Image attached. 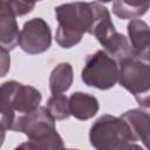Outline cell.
Instances as JSON below:
<instances>
[{"label": "cell", "mask_w": 150, "mask_h": 150, "mask_svg": "<svg viewBox=\"0 0 150 150\" xmlns=\"http://www.w3.org/2000/svg\"><path fill=\"white\" fill-rule=\"evenodd\" d=\"M68 100H69L70 115H73L75 118L80 121H86L94 117L100 108L97 98L87 93H82V91L73 93Z\"/></svg>", "instance_id": "10"}, {"label": "cell", "mask_w": 150, "mask_h": 150, "mask_svg": "<svg viewBox=\"0 0 150 150\" xmlns=\"http://www.w3.org/2000/svg\"><path fill=\"white\" fill-rule=\"evenodd\" d=\"M14 14L16 16H22L30 13L36 4V0H8Z\"/></svg>", "instance_id": "16"}, {"label": "cell", "mask_w": 150, "mask_h": 150, "mask_svg": "<svg viewBox=\"0 0 150 150\" xmlns=\"http://www.w3.org/2000/svg\"><path fill=\"white\" fill-rule=\"evenodd\" d=\"M130 46L137 57L143 61L149 60L150 47V32L149 26L141 19H131L127 26Z\"/></svg>", "instance_id": "9"}, {"label": "cell", "mask_w": 150, "mask_h": 150, "mask_svg": "<svg viewBox=\"0 0 150 150\" xmlns=\"http://www.w3.org/2000/svg\"><path fill=\"white\" fill-rule=\"evenodd\" d=\"M46 108L55 121H63L70 116L69 100L63 94H53L48 98Z\"/></svg>", "instance_id": "15"}, {"label": "cell", "mask_w": 150, "mask_h": 150, "mask_svg": "<svg viewBox=\"0 0 150 150\" xmlns=\"http://www.w3.org/2000/svg\"><path fill=\"white\" fill-rule=\"evenodd\" d=\"M57 29L56 43L62 48H71L77 45L84 33H88L93 22L91 2H68L55 7Z\"/></svg>", "instance_id": "2"}, {"label": "cell", "mask_w": 150, "mask_h": 150, "mask_svg": "<svg viewBox=\"0 0 150 150\" xmlns=\"http://www.w3.org/2000/svg\"><path fill=\"white\" fill-rule=\"evenodd\" d=\"M18 45L29 55L47 52L52 45V30L49 25L41 18H33L26 21L22 29L19 32Z\"/></svg>", "instance_id": "7"}, {"label": "cell", "mask_w": 150, "mask_h": 150, "mask_svg": "<svg viewBox=\"0 0 150 150\" xmlns=\"http://www.w3.org/2000/svg\"><path fill=\"white\" fill-rule=\"evenodd\" d=\"M8 0H0V47L8 52L14 49L19 40V26Z\"/></svg>", "instance_id": "8"}, {"label": "cell", "mask_w": 150, "mask_h": 150, "mask_svg": "<svg viewBox=\"0 0 150 150\" xmlns=\"http://www.w3.org/2000/svg\"><path fill=\"white\" fill-rule=\"evenodd\" d=\"M5 127L2 125V123L0 122V146L2 145L4 141H5V136H6V132H5Z\"/></svg>", "instance_id": "18"}, {"label": "cell", "mask_w": 150, "mask_h": 150, "mask_svg": "<svg viewBox=\"0 0 150 150\" xmlns=\"http://www.w3.org/2000/svg\"><path fill=\"white\" fill-rule=\"evenodd\" d=\"M149 9V0H115L112 13L122 19H136L144 15Z\"/></svg>", "instance_id": "14"}, {"label": "cell", "mask_w": 150, "mask_h": 150, "mask_svg": "<svg viewBox=\"0 0 150 150\" xmlns=\"http://www.w3.org/2000/svg\"><path fill=\"white\" fill-rule=\"evenodd\" d=\"M101 46L103 47V50L109 56H111L117 63L123 61L124 59L136 56L131 46H130V43H129V41H128V39L118 32H115Z\"/></svg>", "instance_id": "12"}, {"label": "cell", "mask_w": 150, "mask_h": 150, "mask_svg": "<svg viewBox=\"0 0 150 150\" xmlns=\"http://www.w3.org/2000/svg\"><path fill=\"white\" fill-rule=\"evenodd\" d=\"M4 117H5V109H4L2 103H1V101H0V122L4 120Z\"/></svg>", "instance_id": "19"}, {"label": "cell", "mask_w": 150, "mask_h": 150, "mask_svg": "<svg viewBox=\"0 0 150 150\" xmlns=\"http://www.w3.org/2000/svg\"><path fill=\"white\" fill-rule=\"evenodd\" d=\"M36 1H41V0H36Z\"/></svg>", "instance_id": "21"}, {"label": "cell", "mask_w": 150, "mask_h": 150, "mask_svg": "<svg viewBox=\"0 0 150 150\" xmlns=\"http://www.w3.org/2000/svg\"><path fill=\"white\" fill-rule=\"evenodd\" d=\"M97 1H100V2H110L112 0H97Z\"/></svg>", "instance_id": "20"}, {"label": "cell", "mask_w": 150, "mask_h": 150, "mask_svg": "<svg viewBox=\"0 0 150 150\" xmlns=\"http://www.w3.org/2000/svg\"><path fill=\"white\" fill-rule=\"evenodd\" d=\"M121 117L128 123L132 134L141 141L146 149L150 146V117L146 111L141 109H131L121 115Z\"/></svg>", "instance_id": "11"}, {"label": "cell", "mask_w": 150, "mask_h": 150, "mask_svg": "<svg viewBox=\"0 0 150 150\" xmlns=\"http://www.w3.org/2000/svg\"><path fill=\"white\" fill-rule=\"evenodd\" d=\"M41 93L27 84L18 81H7L0 86V101L5 109V117L1 121L6 130H12L16 120V114H27L40 105Z\"/></svg>", "instance_id": "4"}, {"label": "cell", "mask_w": 150, "mask_h": 150, "mask_svg": "<svg viewBox=\"0 0 150 150\" xmlns=\"http://www.w3.org/2000/svg\"><path fill=\"white\" fill-rule=\"evenodd\" d=\"M81 79L88 87L108 90L117 82L118 63L103 49H100L87 56Z\"/></svg>", "instance_id": "6"}, {"label": "cell", "mask_w": 150, "mask_h": 150, "mask_svg": "<svg viewBox=\"0 0 150 150\" xmlns=\"http://www.w3.org/2000/svg\"><path fill=\"white\" fill-rule=\"evenodd\" d=\"M90 144L97 150L141 149L128 123L120 116L103 115L97 118L89 131Z\"/></svg>", "instance_id": "3"}, {"label": "cell", "mask_w": 150, "mask_h": 150, "mask_svg": "<svg viewBox=\"0 0 150 150\" xmlns=\"http://www.w3.org/2000/svg\"><path fill=\"white\" fill-rule=\"evenodd\" d=\"M73 80L74 71L71 64L68 62L59 63L49 76V89L52 94H62L67 91L73 84Z\"/></svg>", "instance_id": "13"}, {"label": "cell", "mask_w": 150, "mask_h": 150, "mask_svg": "<svg viewBox=\"0 0 150 150\" xmlns=\"http://www.w3.org/2000/svg\"><path fill=\"white\" fill-rule=\"evenodd\" d=\"M11 68V55L9 52L0 47V77H4L8 74Z\"/></svg>", "instance_id": "17"}, {"label": "cell", "mask_w": 150, "mask_h": 150, "mask_svg": "<svg viewBox=\"0 0 150 150\" xmlns=\"http://www.w3.org/2000/svg\"><path fill=\"white\" fill-rule=\"evenodd\" d=\"M13 131L23 132L28 141L18 145L16 149H34V150H54L63 149L64 144L55 129V120L52 117L46 107L18 115Z\"/></svg>", "instance_id": "1"}, {"label": "cell", "mask_w": 150, "mask_h": 150, "mask_svg": "<svg viewBox=\"0 0 150 150\" xmlns=\"http://www.w3.org/2000/svg\"><path fill=\"white\" fill-rule=\"evenodd\" d=\"M118 83L134 95L139 105L149 108L150 68L146 61L131 56L118 62Z\"/></svg>", "instance_id": "5"}]
</instances>
